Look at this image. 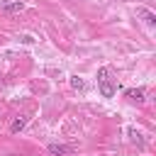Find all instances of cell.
Segmentation results:
<instances>
[{
    "label": "cell",
    "mask_w": 156,
    "mask_h": 156,
    "mask_svg": "<svg viewBox=\"0 0 156 156\" xmlns=\"http://www.w3.org/2000/svg\"><path fill=\"white\" fill-rule=\"evenodd\" d=\"M76 151L73 146H66V144H49V154L51 156H63V154H71Z\"/></svg>",
    "instance_id": "5b68a950"
},
{
    "label": "cell",
    "mask_w": 156,
    "mask_h": 156,
    "mask_svg": "<svg viewBox=\"0 0 156 156\" xmlns=\"http://www.w3.org/2000/svg\"><path fill=\"white\" fill-rule=\"evenodd\" d=\"M20 41H22V44H34V37H29V34H24V37H20Z\"/></svg>",
    "instance_id": "9c48e42d"
},
{
    "label": "cell",
    "mask_w": 156,
    "mask_h": 156,
    "mask_svg": "<svg viewBox=\"0 0 156 156\" xmlns=\"http://www.w3.org/2000/svg\"><path fill=\"white\" fill-rule=\"evenodd\" d=\"M24 124H27V115H17V117L10 122V132H12V134H20V132L24 129Z\"/></svg>",
    "instance_id": "277c9868"
},
{
    "label": "cell",
    "mask_w": 156,
    "mask_h": 156,
    "mask_svg": "<svg viewBox=\"0 0 156 156\" xmlns=\"http://www.w3.org/2000/svg\"><path fill=\"white\" fill-rule=\"evenodd\" d=\"M0 10H2V12H22V10H24V2H20V0H7V2L0 5Z\"/></svg>",
    "instance_id": "3957f363"
},
{
    "label": "cell",
    "mask_w": 156,
    "mask_h": 156,
    "mask_svg": "<svg viewBox=\"0 0 156 156\" xmlns=\"http://www.w3.org/2000/svg\"><path fill=\"white\" fill-rule=\"evenodd\" d=\"M124 98L129 100V102H144V88H127L124 90Z\"/></svg>",
    "instance_id": "7a4b0ae2"
},
{
    "label": "cell",
    "mask_w": 156,
    "mask_h": 156,
    "mask_svg": "<svg viewBox=\"0 0 156 156\" xmlns=\"http://www.w3.org/2000/svg\"><path fill=\"white\" fill-rule=\"evenodd\" d=\"M98 88H100V95H102V98H112V95L117 93V85H115V80H112V71H110L107 66L98 68Z\"/></svg>",
    "instance_id": "6da1fadb"
},
{
    "label": "cell",
    "mask_w": 156,
    "mask_h": 156,
    "mask_svg": "<svg viewBox=\"0 0 156 156\" xmlns=\"http://www.w3.org/2000/svg\"><path fill=\"white\" fill-rule=\"evenodd\" d=\"M71 88L73 90H85V80L78 78V76H71Z\"/></svg>",
    "instance_id": "52a82bcc"
},
{
    "label": "cell",
    "mask_w": 156,
    "mask_h": 156,
    "mask_svg": "<svg viewBox=\"0 0 156 156\" xmlns=\"http://www.w3.org/2000/svg\"><path fill=\"white\" fill-rule=\"evenodd\" d=\"M136 15H139V17H144V22H146L149 27H154V24H156V15H154V12H149V10H144V7H139V10H136Z\"/></svg>",
    "instance_id": "8992f818"
},
{
    "label": "cell",
    "mask_w": 156,
    "mask_h": 156,
    "mask_svg": "<svg viewBox=\"0 0 156 156\" xmlns=\"http://www.w3.org/2000/svg\"><path fill=\"white\" fill-rule=\"evenodd\" d=\"M127 134H129V139H132V141H136L139 146H144V139H141V134H139L134 127H129V129H127Z\"/></svg>",
    "instance_id": "ba28073f"
}]
</instances>
